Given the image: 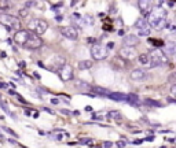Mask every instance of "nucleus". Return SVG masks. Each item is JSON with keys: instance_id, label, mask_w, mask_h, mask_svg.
<instances>
[{"instance_id": "f257e3e1", "label": "nucleus", "mask_w": 176, "mask_h": 148, "mask_svg": "<svg viewBox=\"0 0 176 148\" xmlns=\"http://www.w3.org/2000/svg\"><path fill=\"white\" fill-rule=\"evenodd\" d=\"M164 19H166V11H165V8L161 7V6H154V7L151 8L150 14L146 17L147 25L154 29H155V26L162 22Z\"/></svg>"}, {"instance_id": "f03ea898", "label": "nucleus", "mask_w": 176, "mask_h": 148, "mask_svg": "<svg viewBox=\"0 0 176 148\" xmlns=\"http://www.w3.org/2000/svg\"><path fill=\"white\" fill-rule=\"evenodd\" d=\"M149 60H150V67H160L166 66L169 62V58L162 52V49L154 48L149 52Z\"/></svg>"}, {"instance_id": "7ed1b4c3", "label": "nucleus", "mask_w": 176, "mask_h": 148, "mask_svg": "<svg viewBox=\"0 0 176 148\" xmlns=\"http://www.w3.org/2000/svg\"><path fill=\"white\" fill-rule=\"evenodd\" d=\"M28 29L30 33L36 34V36H43L48 29V22L46 19H40V18H34L32 21H29L28 23Z\"/></svg>"}, {"instance_id": "20e7f679", "label": "nucleus", "mask_w": 176, "mask_h": 148, "mask_svg": "<svg viewBox=\"0 0 176 148\" xmlns=\"http://www.w3.org/2000/svg\"><path fill=\"white\" fill-rule=\"evenodd\" d=\"M0 23L7 28V30H19L21 29V21L11 14H0Z\"/></svg>"}, {"instance_id": "39448f33", "label": "nucleus", "mask_w": 176, "mask_h": 148, "mask_svg": "<svg viewBox=\"0 0 176 148\" xmlns=\"http://www.w3.org/2000/svg\"><path fill=\"white\" fill-rule=\"evenodd\" d=\"M91 56H92L94 60H103L109 56V49L106 45L101 43H95L91 47Z\"/></svg>"}, {"instance_id": "423d86ee", "label": "nucleus", "mask_w": 176, "mask_h": 148, "mask_svg": "<svg viewBox=\"0 0 176 148\" xmlns=\"http://www.w3.org/2000/svg\"><path fill=\"white\" fill-rule=\"evenodd\" d=\"M28 32H29V30H28ZM42 45H43V40H42V38H40L39 36H36V34H33V33H30V32H29L28 41L25 43L23 48L32 49V51H34V49L42 48Z\"/></svg>"}, {"instance_id": "0eeeda50", "label": "nucleus", "mask_w": 176, "mask_h": 148, "mask_svg": "<svg viewBox=\"0 0 176 148\" xmlns=\"http://www.w3.org/2000/svg\"><path fill=\"white\" fill-rule=\"evenodd\" d=\"M118 56L122 60H134L138 56V52L135 49V47H124L122 45L118 51Z\"/></svg>"}, {"instance_id": "6e6552de", "label": "nucleus", "mask_w": 176, "mask_h": 148, "mask_svg": "<svg viewBox=\"0 0 176 148\" xmlns=\"http://www.w3.org/2000/svg\"><path fill=\"white\" fill-rule=\"evenodd\" d=\"M58 76H59V78L62 80L63 82H67L70 81V80L74 77V74H73V67L70 66V64H65V66L62 67V69L58 70Z\"/></svg>"}, {"instance_id": "1a4fd4ad", "label": "nucleus", "mask_w": 176, "mask_h": 148, "mask_svg": "<svg viewBox=\"0 0 176 148\" xmlns=\"http://www.w3.org/2000/svg\"><path fill=\"white\" fill-rule=\"evenodd\" d=\"M135 28L139 29V34L140 36H149L150 34V26L147 25L146 18H138V21L135 22Z\"/></svg>"}, {"instance_id": "9d476101", "label": "nucleus", "mask_w": 176, "mask_h": 148, "mask_svg": "<svg viewBox=\"0 0 176 148\" xmlns=\"http://www.w3.org/2000/svg\"><path fill=\"white\" fill-rule=\"evenodd\" d=\"M59 30H61V34L63 37H66L67 40H77L78 37L77 29L73 28V26H63V28H59Z\"/></svg>"}, {"instance_id": "9b49d317", "label": "nucleus", "mask_w": 176, "mask_h": 148, "mask_svg": "<svg viewBox=\"0 0 176 148\" xmlns=\"http://www.w3.org/2000/svg\"><path fill=\"white\" fill-rule=\"evenodd\" d=\"M28 37H29V32L19 29V30H17L15 34H14L13 41H14V43H17L18 45H22L23 47V45H25V43L28 41Z\"/></svg>"}, {"instance_id": "f8f14e48", "label": "nucleus", "mask_w": 176, "mask_h": 148, "mask_svg": "<svg viewBox=\"0 0 176 148\" xmlns=\"http://www.w3.org/2000/svg\"><path fill=\"white\" fill-rule=\"evenodd\" d=\"M65 64H66V59L63 58V56L57 55V56H54V58H52L51 66H50V70H51V72H58V70L62 69Z\"/></svg>"}, {"instance_id": "ddd939ff", "label": "nucleus", "mask_w": 176, "mask_h": 148, "mask_svg": "<svg viewBox=\"0 0 176 148\" xmlns=\"http://www.w3.org/2000/svg\"><path fill=\"white\" fill-rule=\"evenodd\" d=\"M138 7H139L140 13L143 14V17H147L154 6H153V3H151V2H147V0H140V2H138Z\"/></svg>"}, {"instance_id": "4468645a", "label": "nucleus", "mask_w": 176, "mask_h": 148, "mask_svg": "<svg viewBox=\"0 0 176 148\" xmlns=\"http://www.w3.org/2000/svg\"><path fill=\"white\" fill-rule=\"evenodd\" d=\"M122 44H124V47H135L139 44V37L135 34H127L122 38Z\"/></svg>"}, {"instance_id": "2eb2a0df", "label": "nucleus", "mask_w": 176, "mask_h": 148, "mask_svg": "<svg viewBox=\"0 0 176 148\" xmlns=\"http://www.w3.org/2000/svg\"><path fill=\"white\" fill-rule=\"evenodd\" d=\"M164 45H165V49H164V54H165L166 56H174L175 55V51H176V43L174 40H169V41H166L165 44H164Z\"/></svg>"}, {"instance_id": "dca6fc26", "label": "nucleus", "mask_w": 176, "mask_h": 148, "mask_svg": "<svg viewBox=\"0 0 176 148\" xmlns=\"http://www.w3.org/2000/svg\"><path fill=\"white\" fill-rule=\"evenodd\" d=\"M130 77H131V80H134V81H142V80L146 78V73L143 69H134L130 73Z\"/></svg>"}, {"instance_id": "f3484780", "label": "nucleus", "mask_w": 176, "mask_h": 148, "mask_svg": "<svg viewBox=\"0 0 176 148\" xmlns=\"http://www.w3.org/2000/svg\"><path fill=\"white\" fill-rule=\"evenodd\" d=\"M51 136H52V138H54V140H57V141H62L65 137H69V133H66L65 130L55 129V130H52Z\"/></svg>"}, {"instance_id": "a211bd4d", "label": "nucleus", "mask_w": 176, "mask_h": 148, "mask_svg": "<svg viewBox=\"0 0 176 148\" xmlns=\"http://www.w3.org/2000/svg\"><path fill=\"white\" fill-rule=\"evenodd\" d=\"M107 97L111 100H116V102H127V95L121 92H110Z\"/></svg>"}, {"instance_id": "6ab92c4d", "label": "nucleus", "mask_w": 176, "mask_h": 148, "mask_svg": "<svg viewBox=\"0 0 176 148\" xmlns=\"http://www.w3.org/2000/svg\"><path fill=\"white\" fill-rule=\"evenodd\" d=\"M127 103H130L131 106H135V107H138V106L142 104V100L139 99V96L135 93H131V95H127Z\"/></svg>"}, {"instance_id": "aec40b11", "label": "nucleus", "mask_w": 176, "mask_h": 148, "mask_svg": "<svg viewBox=\"0 0 176 148\" xmlns=\"http://www.w3.org/2000/svg\"><path fill=\"white\" fill-rule=\"evenodd\" d=\"M111 66L114 67V69H117V70H120V69H124L127 64H125V60H122L120 56H116V58H113L111 59Z\"/></svg>"}, {"instance_id": "412c9836", "label": "nucleus", "mask_w": 176, "mask_h": 148, "mask_svg": "<svg viewBox=\"0 0 176 148\" xmlns=\"http://www.w3.org/2000/svg\"><path fill=\"white\" fill-rule=\"evenodd\" d=\"M91 88V91L92 92L91 93H94V95H96V93H99V96H107L110 92L107 89H105V88H102V87H90Z\"/></svg>"}, {"instance_id": "4be33fe9", "label": "nucleus", "mask_w": 176, "mask_h": 148, "mask_svg": "<svg viewBox=\"0 0 176 148\" xmlns=\"http://www.w3.org/2000/svg\"><path fill=\"white\" fill-rule=\"evenodd\" d=\"M138 62H139V64H142L143 67H150V60H149L147 54H142L138 56Z\"/></svg>"}, {"instance_id": "5701e85b", "label": "nucleus", "mask_w": 176, "mask_h": 148, "mask_svg": "<svg viewBox=\"0 0 176 148\" xmlns=\"http://www.w3.org/2000/svg\"><path fill=\"white\" fill-rule=\"evenodd\" d=\"M107 118H109V119H114V121H117V122H120V121L122 119V114L120 111H109V112H107Z\"/></svg>"}, {"instance_id": "b1692460", "label": "nucleus", "mask_w": 176, "mask_h": 148, "mask_svg": "<svg viewBox=\"0 0 176 148\" xmlns=\"http://www.w3.org/2000/svg\"><path fill=\"white\" fill-rule=\"evenodd\" d=\"M92 64H94V62H91V60H81V62H78V69L88 70V69L92 67Z\"/></svg>"}, {"instance_id": "393cba45", "label": "nucleus", "mask_w": 176, "mask_h": 148, "mask_svg": "<svg viewBox=\"0 0 176 148\" xmlns=\"http://www.w3.org/2000/svg\"><path fill=\"white\" fill-rule=\"evenodd\" d=\"M143 103H145L146 106H149V107H164L160 102H155V100H151V99H145Z\"/></svg>"}, {"instance_id": "a878e982", "label": "nucleus", "mask_w": 176, "mask_h": 148, "mask_svg": "<svg viewBox=\"0 0 176 148\" xmlns=\"http://www.w3.org/2000/svg\"><path fill=\"white\" fill-rule=\"evenodd\" d=\"M13 7V3L6 2V0H0V10L2 11H7Z\"/></svg>"}, {"instance_id": "bb28decb", "label": "nucleus", "mask_w": 176, "mask_h": 148, "mask_svg": "<svg viewBox=\"0 0 176 148\" xmlns=\"http://www.w3.org/2000/svg\"><path fill=\"white\" fill-rule=\"evenodd\" d=\"M81 19H83L84 26H86V25H94V18L91 15H86L84 18H81Z\"/></svg>"}, {"instance_id": "cd10ccee", "label": "nucleus", "mask_w": 176, "mask_h": 148, "mask_svg": "<svg viewBox=\"0 0 176 148\" xmlns=\"http://www.w3.org/2000/svg\"><path fill=\"white\" fill-rule=\"evenodd\" d=\"M0 106H2V108H3V110H4L6 112H7V114H8V115H11V117H13V118H14V119H15V115H14V114H13V112H11L10 110H8L7 104H6V103H4V102H2V99H0Z\"/></svg>"}, {"instance_id": "c85d7f7f", "label": "nucleus", "mask_w": 176, "mask_h": 148, "mask_svg": "<svg viewBox=\"0 0 176 148\" xmlns=\"http://www.w3.org/2000/svg\"><path fill=\"white\" fill-rule=\"evenodd\" d=\"M28 14H29L28 8H21V10H19V13H18V15L21 17V18H26V17H28Z\"/></svg>"}, {"instance_id": "c756f323", "label": "nucleus", "mask_w": 176, "mask_h": 148, "mask_svg": "<svg viewBox=\"0 0 176 148\" xmlns=\"http://www.w3.org/2000/svg\"><path fill=\"white\" fill-rule=\"evenodd\" d=\"M3 130H4V132H7L8 133V134H11V136H13V137H18V134H17V133L15 132H14V130H11L10 128H7V126H3Z\"/></svg>"}, {"instance_id": "7c9ffc66", "label": "nucleus", "mask_w": 176, "mask_h": 148, "mask_svg": "<svg viewBox=\"0 0 176 148\" xmlns=\"http://www.w3.org/2000/svg\"><path fill=\"white\" fill-rule=\"evenodd\" d=\"M149 41H150L151 44H154V45H157V47H161V45H164V43H162V41H158L157 38H150V40H149Z\"/></svg>"}, {"instance_id": "2f4dec72", "label": "nucleus", "mask_w": 176, "mask_h": 148, "mask_svg": "<svg viewBox=\"0 0 176 148\" xmlns=\"http://www.w3.org/2000/svg\"><path fill=\"white\" fill-rule=\"evenodd\" d=\"M116 146H117V148H125V146H127V143H125L124 140H118L116 143Z\"/></svg>"}, {"instance_id": "473e14b6", "label": "nucleus", "mask_w": 176, "mask_h": 148, "mask_svg": "<svg viewBox=\"0 0 176 148\" xmlns=\"http://www.w3.org/2000/svg\"><path fill=\"white\" fill-rule=\"evenodd\" d=\"M92 119L94 121H103V117L99 114H92Z\"/></svg>"}, {"instance_id": "72a5a7b5", "label": "nucleus", "mask_w": 176, "mask_h": 148, "mask_svg": "<svg viewBox=\"0 0 176 148\" xmlns=\"http://www.w3.org/2000/svg\"><path fill=\"white\" fill-rule=\"evenodd\" d=\"M80 143L81 144H91V143H92V140H91V138L84 137V138H81V140H80Z\"/></svg>"}, {"instance_id": "f704fd0d", "label": "nucleus", "mask_w": 176, "mask_h": 148, "mask_svg": "<svg viewBox=\"0 0 176 148\" xmlns=\"http://www.w3.org/2000/svg\"><path fill=\"white\" fill-rule=\"evenodd\" d=\"M36 2H25V8H30L32 6H36Z\"/></svg>"}, {"instance_id": "c9c22d12", "label": "nucleus", "mask_w": 176, "mask_h": 148, "mask_svg": "<svg viewBox=\"0 0 176 148\" xmlns=\"http://www.w3.org/2000/svg\"><path fill=\"white\" fill-rule=\"evenodd\" d=\"M171 96L172 97H176V85L175 84L171 87Z\"/></svg>"}, {"instance_id": "e433bc0d", "label": "nucleus", "mask_w": 176, "mask_h": 148, "mask_svg": "<svg viewBox=\"0 0 176 148\" xmlns=\"http://www.w3.org/2000/svg\"><path fill=\"white\" fill-rule=\"evenodd\" d=\"M103 147H105V148H111V147H113V143H111V141H105V143H103Z\"/></svg>"}, {"instance_id": "4c0bfd02", "label": "nucleus", "mask_w": 176, "mask_h": 148, "mask_svg": "<svg viewBox=\"0 0 176 148\" xmlns=\"http://www.w3.org/2000/svg\"><path fill=\"white\" fill-rule=\"evenodd\" d=\"M164 4H166L168 7H171V8L175 7V3H174V2H164Z\"/></svg>"}, {"instance_id": "58836bf2", "label": "nucleus", "mask_w": 176, "mask_h": 148, "mask_svg": "<svg viewBox=\"0 0 176 148\" xmlns=\"http://www.w3.org/2000/svg\"><path fill=\"white\" fill-rule=\"evenodd\" d=\"M61 112H62L63 115H72V111H69V110H65V108H62V110H61Z\"/></svg>"}, {"instance_id": "ea45409f", "label": "nucleus", "mask_w": 176, "mask_h": 148, "mask_svg": "<svg viewBox=\"0 0 176 148\" xmlns=\"http://www.w3.org/2000/svg\"><path fill=\"white\" fill-rule=\"evenodd\" d=\"M6 88H8V84H6V82H0V89H6Z\"/></svg>"}, {"instance_id": "a19ab883", "label": "nucleus", "mask_w": 176, "mask_h": 148, "mask_svg": "<svg viewBox=\"0 0 176 148\" xmlns=\"http://www.w3.org/2000/svg\"><path fill=\"white\" fill-rule=\"evenodd\" d=\"M87 43H90V44H92V45H94V44H95V38H94V37L87 38Z\"/></svg>"}, {"instance_id": "79ce46f5", "label": "nucleus", "mask_w": 176, "mask_h": 148, "mask_svg": "<svg viewBox=\"0 0 176 148\" xmlns=\"http://www.w3.org/2000/svg\"><path fill=\"white\" fill-rule=\"evenodd\" d=\"M8 95H11V96H18V93H17L14 89H10V91H8Z\"/></svg>"}, {"instance_id": "37998d69", "label": "nucleus", "mask_w": 176, "mask_h": 148, "mask_svg": "<svg viewBox=\"0 0 176 148\" xmlns=\"http://www.w3.org/2000/svg\"><path fill=\"white\" fill-rule=\"evenodd\" d=\"M145 140H146V141H153V140H154V136H147Z\"/></svg>"}, {"instance_id": "c03bdc74", "label": "nucleus", "mask_w": 176, "mask_h": 148, "mask_svg": "<svg viewBox=\"0 0 176 148\" xmlns=\"http://www.w3.org/2000/svg\"><path fill=\"white\" fill-rule=\"evenodd\" d=\"M55 19H57V22H61V21L63 19V17L62 15H57V17H55Z\"/></svg>"}, {"instance_id": "a18cd8bd", "label": "nucleus", "mask_w": 176, "mask_h": 148, "mask_svg": "<svg viewBox=\"0 0 176 148\" xmlns=\"http://www.w3.org/2000/svg\"><path fill=\"white\" fill-rule=\"evenodd\" d=\"M51 103H52V104H58V103H59V100L54 97V99H51Z\"/></svg>"}, {"instance_id": "49530a36", "label": "nucleus", "mask_w": 176, "mask_h": 148, "mask_svg": "<svg viewBox=\"0 0 176 148\" xmlns=\"http://www.w3.org/2000/svg\"><path fill=\"white\" fill-rule=\"evenodd\" d=\"M32 115H33V118H39V112H37V111L32 112Z\"/></svg>"}, {"instance_id": "de8ad7c7", "label": "nucleus", "mask_w": 176, "mask_h": 148, "mask_svg": "<svg viewBox=\"0 0 176 148\" xmlns=\"http://www.w3.org/2000/svg\"><path fill=\"white\" fill-rule=\"evenodd\" d=\"M166 102H168V103H175V99H172V97H168V99H166Z\"/></svg>"}, {"instance_id": "09e8293b", "label": "nucleus", "mask_w": 176, "mask_h": 148, "mask_svg": "<svg viewBox=\"0 0 176 148\" xmlns=\"http://www.w3.org/2000/svg\"><path fill=\"white\" fill-rule=\"evenodd\" d=\"M174 80H175V74H172V76L169 77V82H174Z\"/></svg>"}, {"instance_id": "8fccbe9b", "label": "nucleus", "mask_w": 176, "mask_h": 148, "mask_svg": "<svg viewBox=\"0 0 176 148\" xmlns=\"http://www.w3.org/2000/svg\"><path fill=\"white\" fill-rule=\"evenodd\" d=\"M18 64H19V67H25V66H26V64H25V62H23V60H22V62H19Z\"/></svg>"}, {"instance_id": "3c124183", "label": "nucleus", "mask_w": 176, "mask_h": 148, "mask_svg": "<svg viewBox=\"0 0 176 148\" xmlns=\"http://www.w3.org/2000/svg\"><path fill=\"white\" fill-rule=\"evenodd\" d=\"M17 97H18V100H19V102H22V103H26V102H25V99H23V97H21V96H17Z\"/></svg>"}, {"instance_id": "603ef678", "label": "nucleus", "mask_w": 176, "mask_h": 148, "mask_svg": "<svg viewBox=\"0 0 176 148\" xmlns=\"http://www.w3.org/2000/svg\"><path fill=\"white\" fill-rule=\"evenodd\" d=\"M44 111L50 112V114H54V111H52V110H50V108H44Z\"/></svg>"}, {"instance_id": "864d4df0", "label": "nucleus", "mask_w": 176, "mask_h": 148, "mask_svg": "<svg viewBox=\"0 0 176 148\" xmlns=\"http://www.w3.org/2000/svg\"><path fill=\"white\" fill-rule=\"evenodd\" d=\"M86 111H92V107H91V106H87V107H86Z\"/></svg>"}, {"instance_id": "5fc2aeb1", "label": "nucleus", "mask_w": 176, "mask_h": 148, "mask_svg": "<svg viewBox=\"0 0 176 148\" xmlns=\"http://www.w3.org/2000/svg\"><path fill=\"white\" fill-rule=\"evenodd\" d=\"M25 114H26V115H28V117H29V115H32V112L29 111V110H25Z\"/></svg>"}, {"instance_id": "6e6d98bb", "label": "nucleus", "mask_w": 176, "mask_h": 148, "mask_svg": "<svg viewBox=\"0 0 176 148\" xmlns=\"http://www.w3.org/2000/svg\"><path fill=\"white\" fill-rule=\"evenodd\" d=\"M160 148H165V147H160Z\"/></svg>"}]
</instances>
